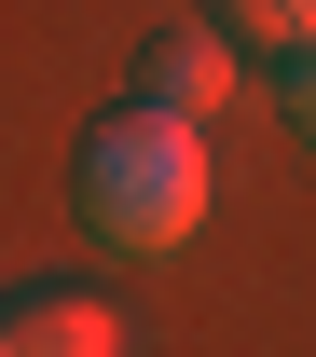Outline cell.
I'll list each match as a JSON object with an SVG mask.
<instances>
[{"label":"cell","instance_id":"6da1fadb","mask_svg":"<svg viewBox=\"0 0 316 357\" xmlns=\"http://www.w3.org/2000/svg\"><path fill=\"white\" fill-rule=\"evenodd\" d=\"M206 124L193 110H165V96H124V110H96L83 151H69V206H83L96 248H124V261H165V248H193V220H206Z\"/></svg>","mask_w":316,"mask_h":357},{"label":"cell","instance_id":"7a4b0ae2","mask_svg":"<svg viewBox=\"0 0 316 357\" xmlns=\"http://www.w3.org/2000/svg\"><path fill=\"white\" fill-rule=\"evenodd\" d=\"M234 55H248V42H234L220 14H206V28L179 14V28H151V42H137V96H165V110L206 124V110H234Z\"/></svg>","mask_w":316,"mask_h":357},{"label":"cell","instance_id":"3957f363","mask_svg":"<svg viewBox=\"0 0 316 357\" xmlns=\"http://www.w3.org/2000/svg\"><path fill=\"white\" fill-rule=\"evenodd\" d=\"M110 344H124V316L96 289H14L0 303V357H110Z\"/></svg>","mask_w":316,"mask_h":357},{"label":"cell","instance_id":"277c9868","mask_svg":"<svg viewBox=\"0 0 316 357\" xmlns=\"http://www.w3.org/2000/svg\"><path fill=\"white\" fill-rule=\"evenodd\" d=\"M220 28H234L248 55H303V42H316V0H220Z\"/></svg>","mask_w":316,"mask_h":357},{"label":"cell","instance_id":"5b68a950","mask_svg":"<svg viewBox=\"0 0 316 357\" xmlns=\"http://www.w3.org/2000/svg\"><path fill=\"white\" fill-rule=\"evenodd\" d=\"M275 110H289V137L316 151V42H303V55H275Z\"/></svg>","mask_w":316,"mask_h":357}]
</instances>
